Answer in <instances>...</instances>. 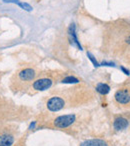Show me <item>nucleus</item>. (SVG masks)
I'll return each instance as SVG.
<instances>
[{
	"label": "nucleus",
	"mask_w": 130,
	"mask_h": 146,
	"mask_svg": "<svg viewBox=\"0 0 130 146\" xmlns=\"http://www.w3.org/2000/svg\"><path fill=\"white\" fill-rule=\"evenodd\" d=\"M87 55H88V57H89V59H90V60H91L92 62H93L94 66H99V64H98V62L95 60V58H94V56L91 54V53H89V52H88V53H87Z\"/></svg>",
	"instance_id": "13"
},
{
	"label": "nucleus",
	"mask_w": 130,
	"mask_h": 146,
	"mask_svg": "<svg viewBox=\"0 0 130 146\" xmlns=\"http://www.w3.org/2000/svg\"><path fill=\"white\" fill-rule=\"evenodd\" d=\"M96 91L99 92L102 95H105V94H107L110 91V87L105 83H99L96 86Z\"/></svg>",
	"instance_id": "11"
},
{
	"label": "nucleus",
	"mask_w": 130,
	"mask_h": 146,
	"mask_svg": "<svg viewBox=\"0 0 130 146\" xmlns=\"http://www.w3.org/2000/svg\"><path fill=\"white\" fill-rule=\"evenodd\" d=\"M52 79L51 78H39V79L35 80L32 84V88L35 91H44V90H47L52 86Z\"/></svg>",
	"instance_id": "4"
},
{
	"label": "nucleus",
	"mask_w": 130,
	"mask_h": 146,
	"mask_svg": "<svg viewBox=\"0 0 130 146\" xmlns=\"http://www.w3.org/2000/svg\"><path fill=\"white\" fill-rule=\"evenodd\" d=\"M129 125V121L124 117H117L114 119L113 122V127L115 130L120 131V130H124L128 127Z\"/></svg>",
	"instance_id": "6"
},
{
	"label": "nucleus",
	"mask_w": 130,
	"mask_h": 146,
	"mask_svg": "<svg viewBox=\"0 0 130 146\" xmlns=\"http://www.w3.org/2000/svg\"><path fill=\"white\" fill-rule=\"evenodd\" d=\"M3 1H4V2H9V3H15V4H18L21 8L24 9V10H26V11H31V10H32V7H31L30 5L27 4V3H24V2H20L19 0H3Z\"/></svg>",
	"instance_id": "10"
},
{
	"label": "nucleus",
	"mask_w": 130,
	"mask_h": 146,
	"mask_svg": "<svg viewBox=\"0 0 130 146\" xmlns=\"http://www.w3.org/2000/svg\"><path fill=\"white\" fill-rule=\"evenodd\" d=\"M14 142V138L10 134H4L0 137V146H11Z\"/></svg>",
	"instance_id": "8"
},
{
	"label": "nucleus",
	"mask_w": 130,
	"mask_h": 146,
	"mask_svg": "<svg viewBox=\"0 0 130 146\" xmlns=\"http://www.w3.org/2000/svg\"><path fill=\"white\" fill-rule=\"evenodd\" d=\"M46 107L49 111L57 112L65 107V100L60 96H53L49 98L46 103Z\"/></svg>",
	"instance_id": "3"
},
{
	"label": "nucleus",
	"mask_w": 130,
	"mask_h": 146,
	"mask_svg": "<svg viewBox=\"0 0 130 146\" xmlns=\"http://www.w3.org/2000/svg\"><path fill=\"white\" fill-rule=\"evenodd\" d=\"M69 36H70V39H71V42H73L80 50H82V47H81V45H80L79 41H78L77 36H76L75 26H74V24H71V26H70V28H69Z\"/></svg>",
	"instance_id": "9"
},
{
	"label": "nucleus",
	"mask_w": 130,
	"mask_h": 146,
	"mask_svg": "<svg viewBox=\"0 0 130 146\" xmlns=\"http://www.w3.org/2000/svg\"><path fill=\"white\" fill-rule=\"evenodd\" d=\"M121 70L123 71V72L125 73V74H128V75H129V71H128V70H126V69L124 68V67H121Z\"/></svg>",
	"instance_id": "14"
},
{
	"label": "nucleus",
	"mask_w": 130,
	"mask_h": 146,
	"mask_svg": "<svg viewBox=\"0 0 130 146\" xmlns=\"http://www.w3.org/2000/svg\"><path fill=\"white\" fill-rule=\"evenodd\" d=\"M80 146H109L108 143L103 139H90L83 141Z\"/></svg>",
	"instance_id": "7"
},
{
	"label": "nucleus",
	"mask_w": 130,
	"mask_h": 146,
	"mask_svg": "<svg viewBox=\"0 0 130 146\" xmlns=\"http://www.w3.org/2000/svg\"><path fill=\"white\" fill-rule=\"evenodd\" d=\"M36 76V72L34 69L32 68H25L22 69L21 71H19L17 74V78H18V83L19 84H27L29 82H31Z\"/></svg>",
	"instance_id": "2"
},
{
	"label": "nucleus",
	"mask_w": 130,
	"mask_h": 146,
	"mask_svg": "<svg viewBox=\"0 0 130 146\" xmlns=\"http://www.w3.org/2000/svg\"><path fill=\"white\" fill-rule=\"evenodd\" d=\"M116 102L121 105H128L130 104V91L126 88L118 89L114 95Z\"/></svg>",
	"instance_id": "5"
},
{
	"label": "nucleus",
	"mask_w": 130,
	"mask_h": 146,
	"mask_svg": "<svg viewBox=\"0 0 130 146\" xmlns=\"http://www.w3.org/2000/svg\"><path fill=\"white\" fill-rule=\"evenodd\" d=\"M76 122V115L75 114H66V115H61L58 116L54 119L55 127L61 128V129H65L70 126H72Z\"/></svg>",
	"instance_id": "1"
},
{
	"label": "nucleus",
	"mask_w": 130,
	"mask_h": 146,
	"mask_svg": "<svg viewBox=\"0 0 130 146\" xmlns=\"http://www.w3.org/2000/svg\"><path fill=\"white\" fill-rule=\"evenodd\" d=\"M62 82L63 83H78L79 80L76 77H73V76H68V77H65L62 80Z\"/></svg>",
	"instance_id": "12"
}]
</instances>
